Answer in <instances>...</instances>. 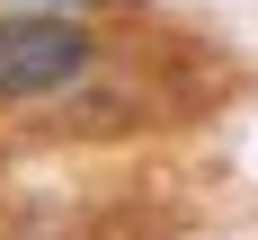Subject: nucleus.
Masks as SVG:
<instances>
[{"mask_svg": "<svg viewBox=\"0 0 258 240\" xmlns=\"http://www.w3.org/2000/svg\"><path fill=\"white\" fill-rule=\"evenodd\" d=\"M98 36L80 27V9H0V107L62 98L72 80H89Z\"/></svg>", "mask_w": 258, "mask_h": 240, "instance_id": "obj_1", "label": "nucleus"}, {"mask_svg": "<svg viewBox=\"0 0 258 240\" xmlns=\"http://www.w3.org/2000/svg\"><path fill=\"white\" fill-rule=\"evenodd\" d=\"M0 9H98V0H0Z\"/></svg>", "mask_w": 258, "mask_h": 240, "instance_id": "obj_2", "label": "nucleus"}]
</instances>
